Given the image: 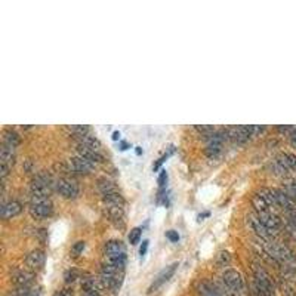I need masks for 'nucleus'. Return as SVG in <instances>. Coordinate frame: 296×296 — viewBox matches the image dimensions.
I'll list each match as a JSON object with an SVG mask.
<instances>
[{
    "label": "nucleus",
    "instance_id": "nucleus-2",
    "mask_svg": "<svg viewBox=\"0 0 296 296\" xmlns=\"http://www.w3.org/2000/svg\"><path fill=\"white\" fill-rule=\"evenodd\" d=\"M30 213L34 219H46L54 213V204L49 197L30 196Z\"/></svg>",
    "mask_w": 296,
    "mask_h": 296
},
{
    "label": "nucleus",
    "instance_id": "nucleus-3",
    "mask_svg": "<svg viewBox=\"0 0 296 296\" xmlns=\"http://www.w3.org/2000/svg\"><path fill=\"white\" fill-rule=\"evenodd\" d=\"M101 280L107 289H110L111 292H117L123 283V271H119L104 262L101 266Z\"/></svg>",
    "mask_w": 296,
    "mask_h": 296
},
{
    "label": "nucleus",
    "instance_id": "nucleus-19",
    "mask_svg": "<svg viewBox=\"0 0 296 296\" xmlns=\"http://www.w3.org/2000/svg\"><path fill=\"white\" fill-rule=\"evenodd\" d=\"M107 215L110 218V221L116 222L119 225H123V219H125V212H123V206H107Z\"/></svg>",
    "mask_w": 296,
    "mask_h": 296
},
{
    "label": "nucleus",
    "instance_id": "nucleus-36",
    "mask_svg": "<svg viewBox=\"0 0 296 296\" xmlns=\"http://www.w3.org/2000/svg\"><path fill=\"white\" fill-rule=\"evenodd\" d=\"M113 139H116V141L120 139V133H119V132H114V133H113Z\"/></svg>",
    "mask_w": 296,
    "mask_h": 296
},
{
    "label": "nucleus",
    "instance_id": "nucleus-9",
    "mask_svg": "<svg viewBox=\"0 0 296 296\" xmlns=\"http://www.w3.org/2000/svg\"><path fill=\"white\" fill-rule=\"evenodd\" d=\"M247 225L250 227V230L259 237V238H262V240H269L271 237H272V234L263 227V224L258 219V216H256V213H250L249 216H247Z\"/></svg>",
    "mask_w": 296,
    "mask_h": 296
},
{
    "label": "nucleus",
    "instance_id": "nucleus-22",
    "mask_svg": "<svg viewBox=\"0 0 296 296\" xmlns=\"http://www.w3.org/2000/svg\"><path fill=\"white\" fill-rule=\"evenodd\" d=\"M98 188H99V191H101L102 196L110 194V193H113V191H117V187L114 185V182H111V181L107 179V178L98 179Z\"/></svg>",
    "mask_w": 296,
    "mask_h": 296
},
{
    "label": "nucleus",
    "instance_id": "nucleus-8",
    "mask_svg": "<svg viewBox=\"0 0 296 296\" xmlns=\"http://www.w3.org/2000/svg\"><path fill=\"white\" fill-rule=\"evenodd\" d=\"M176 268H178V262H175V263H172V265H169V266H166L164 269H162L159 274H157V277L154 278V281L151 283V286L148 287V293H153V292H156V290H159L163 284H166L172 277H173V274H175V271H176Z\"/></svg>",
    "mask_w": 296,
    "mask_h": 296
},
{
    "label": "nucleus",
    "instance_id": "nucleus-14",
    "mask_svg": "<svg viewBox=\"0 0 296 296\" xmlns=\"http://www.w3.org/2000/svg\"><path fill=\"white\" fill-rule=\"evenodd\" d=\"M76 151H77V156H82V157L88 159V160L92 162L94 164H95V163L104 162V156L99 153V150H94V148H89V147H86V145L77 144Z\"/></svg>",
    "mask_w": 296,
    "mask_h": 296
},
{
    "label": "nucleus",
    "instance_id": "nucleus-13",
    "mask_svg": "<svg viewBox=\"0 0 296 296\" xmlns=\"http://www.w3.org/2000/svg\"><path fill=\"white\" fill-rule=\"evenodd\" d=\"M11 280L15 284V287H32L33 274L26 269H15L11 275Z\"/></svg>",
    "mask_w": 296,
    "mask_h": 296
},
{
    "label": "nucleus",
    "instance_id": "nucleus-16",
    "mask_svg": "<svg viewBox=\"0 0 296 296\" xmlns=\"http://www.w3.org/2000/svg\"><path fill=\"white\" fill-rule=\"evenodd\" d=\"M23 210V206L20 201L17 200H9L6 203L2 204V218L3 219H11V218H15L17 215H20Z\"/></svg>",
    "mask_w": 296,
    "mask_h": 296
},
{
    "label": "nucleus",
    "instance_id": "nucleus-23",
    "mask_svg": "<svg viewBox=\"0 0 296 296\" xmlns=\"http://www.w3.org/2000/svg\"><path fill=\"white\" fill-rule=\"evenodd\" d=\"M21 142V139H20V135L17 133V132H14V131H6L5 133H3V142L2 144H5V145H11V147H18V144Z\"/></svg>",
    "mask_w": 296,
    "mask_h": 296
},
{
    "label": "nucleus",
    "instance_id": "nucleus-15",
    "mask_svg": "<svg viewBox=\"0 0 296 296\" xmlns=\"http://www.w3.org/2000/svg\"><path fill=\"white\" fill-rule=\"evenodd\" d=\"M104 252H105V258L122 256V255H126V247L120 240H108L104 246Z\"/></svg>",
    "mask_w": 296,
    "mask_h": 296
},
{
    "label": "nucleus",
    "instance_id": "nucleus-5",
    "mask_svg": "<svg viewBox=\"0 0 296 296\" xmlns=\"http://www.w3.org/2000/svg\"><path fill=\"white\" fill-rule=\"evenodd\" d=\"M221 280H222L230 289H232L235 293H238L240 296H241V295L244 293V290H246L244 278H243V275H241L238 271H235V269H227V271H224Z\"/></svg>",
    "mask_w": 296,
    "mask_h": 296
},
{
    "label": "nucleus",
    "instance_id": "nucleus-1",
    "mask_svg": "<svg viewBox=\"0 0 296 296\" xmlns=\"http://www.w3.org/2000/svg\"><path fill=\"white\" fill-rule=\"evenodd\" d=\"M252 295L253 296H275V287L269 274L258 265L253 268Z\"/></svg>",
    "mask_w": 296,
    "mask_h": 296
},
{
    "label": "nucleus",
    "instance_id": "nucleus-28",
    "mask_svg": "<svg viewBox=\"0 0 296 296\" xmlns=\"http://www.w3.org/2000/svg\"><path fill=\"white\" fill-rule=\"evenodd\" d=\"M64 278H66V283H73V281H76L79 278V272L76 269H68L66 272Z\"/></svg>",
    "mask_w": 296,
    "mask_h": 296
},
{
    "label": "nucleus",
    "instance_id": "nucleus-24",
    "mask_svg": "<svg viewBox=\"0 0 296 296\" xmlns=\"http://www.w3.org/2000/svg\"><path fill=\"white\" fill-rule=\"evenodd\" d=\"M216 284V289H218V292L221 293V296H240L238 293H235L232 289H230L222 280L221 281H218V283H215Z\"/></svg>",
    "mask_w": 296,
    "mask_h": 296
},
{
    "label": "nucleus",
    "instance_id": "nucleus-10",
    "mask_svg": "<svg viewBox=\"0 0 296 296\" xmlns=\"http://www.w3.org/2000/svg\"><path fill=\"white\" fill-rule=\"evenodd\" d=\"M82 296H101L99 284L92 275H85L82 278Z\"/></svg>",
    "mask_w": 296,
    "mask_h": 296
},
{
    "label": "nucleus",
    "instance_id": "nucleus-18",
    "mask_svg": "<svg viewBox=\"0 0 296 296\" xmlns=\"http://www.w3.org/2000/svg\"><path fill=\"white\" fill-rule=\"evenodd\" d=\"M198 295L200 296H221V293L216 289L215 281H209V280L201 281L198 284Z\"/></svg>",
    "mask_w": 296,
    "mask_h": 296
},
{
    "label": "nucleus",
    "instance_id": "nucleus-30",
    "mask_svg": "<svg viewBox=\"0 0 296 296\" xmlns=\"http://www.w3.org/2000/svg\"><path fill=\"white\" fill-rule=\"evenodd\" d=\"M196 129H197L198 132L204 133V136H207V135H210V133L216 132L213 126H196Z\"/></svg>",
    "mask_w": 296,
    "mask_h": 296
},
{
    "label": "nucleus",
    "instance_id": "nucleus-20",
    "mask_svg": "<svg viewBox=\"0 0 296 296\" xmlns=\"http://www.w3.org/2000/svg\"><path fill=\"white\" fill-rule=\"evenodd\" d=\"M76 138V141H77V144H82V145H86V147H89V148H94V150H99L101 148V142L95 138V136H92V135H83V136H74Z\"/></svg>",
    "mask_w": 296,
    "mask_h": 296
},
{
    "label": "nucleus",
    "instance_id": "nucleus-35",
    "mask_svg": "<svg viewBox=\"0 0 296 296\" xmlns=\"http://www.w3.org/2000/svg\"><path fill=\"white\" fill-rule=\"evenodd\" d=\"M57 296H73L68 290H64V292H61V293H58Z\"/></svg>",
    "mask_w": 296,
    "mask_h": 296
},
{
    "label": "nucleus",
    "instance_id": "nucleus-6",
    "mask_svg": "<svg viewBox=\"0 0 296 296\" xmlns=\"http://www.w3.org/2000/svg\"><path fill=\"white\" fill-rule=\"evenodd\" d=\"M57 191L64 197V198H77L79 196V185L71 181L70 178H60L55 184Z\"/></svg>",
    "mask_w": 296,
    "mask_h": 296
},
{
    "label": "nucleus",
    "instance_id": "nucleus-32",
    "mask_svg": "<svg viewBox=\"0 0 296 296\" xmlns=\"http://www.w3.org/2000/svg\"><path fill=\"white\" fill-rule=\"evenodd\" d=\"M287 193H289L293 198H296V182H290V184L287 185Z\"/></svg>",
    "mask_w": 296,
    "mask_h": 296
},
{
    "label": "nucleus",
    "instance_id": "nucleus-26",
    "mask_svg": "<svg viewBox=\"0 0 296 296\" xmlns=\"http://www.w3.org/2000/svg\"><path fill=\"white\" fill-rule=\"evenodd\" d=\"M141 234H142V230H141L139 227H135V228H132V230H131V232H129V235H128V238H129V243H131V244H138V243H139V240H141Z\"/></svg>",
    "mask_w": 296,
    "mask_h": 296
},
{
    "label": "nucleus",
    "instance_id": "nucleus-17",
    "mask_svg": "<svg viewBox=\"0 0 296 296\" xmlns=\"http://www.w3.org/2000/svg\"><path fill=\"white\" fill-rule=\"evenodd\" d=\"M277 163L281 164L286 170H296V156L292 153H281L277 157Z\"/></svg>",
    "mask_w": 296,
    "mask_h": 296
},
{
    "label": "nucleus",
    "instance_id": "nucleus-31",
    "mask_svg": "<svg viewBox=\"0 0 296 296\" xmlns=\"http://www.w3.org/2000/svg\"><path fill=\"white\" fill-rule=\"evenodd\" d=\"M166 237H167L170 241H173V243H176V241L179 240V234H178V231H175V230H169V231L166 232Z\"/></svg>",
    "mask_w": 296,
    "mask_h": 296
},
{
    "label": "nucleus",
    "instance_id": "nucleus-12",
    "mask_svg": "<svg viewBox=\"0 0 296 296\" xmlns=\"http://www.w3.org/2000/svg\"><path fill=\"white\" fill-rule=\"evenodd\" d=\"M45 261H46V255L43 250L40 249H36V250H32L27 258H26V263L30 269H40L43 265H45Z\"/></svg>",
    "mask_w": 296,
    "mask_h": 296
},
{
    "label": "nucleus",
    "instance_id": "nucleus-11",
    "mask_svg": "<svg viewBox=\"0 0 296 296\" xmlns=\"http://www.w3.org/2000/svg\"><path fill=\"white\" fill-rule=\"evenodd\" d=\"M70 164H71V167H73L77 173H82V175L91 173V172L94 170V167H95V164H94L92 162H89L88 159H85V157H82V156H74V157H71Z\"/></svg>",
    "mask_w": 296,
    "mask_h": 296
},
{
    "label": "nucleus",
    "instance_id": "nucleus-34",
    "mask_svg": "<svg viewBox=\"0 0 296 296\" xmlns=\"http://www.w3.org/2000/svg\"><path fill=\"white\" fill-rule=\"evenodd\" d=\"M147 249H148V240H144V241H142V246L139 247V255L144 256V255L147 253Z\"/></svg>",
    "mask_w": 296,
    "mask_h": 296
},
{
    "label": "nucleus",
    "instance_id": "nucleus-33",
    "mask_svg": "<svg viewBox=\"0 0 296 296\" xmlns=\"http://www.w3.org/2000/svg\"><path fill=\"white\" fill-rule=\"evenodd\" d=\"M166 181H167V173H166V170H162V173H160V176H159V184H160V187H163V185L166 184Z\"/></svg>",
    "mask_w": 296,
    "mask_h": 296
},
{
    "label": "nucleus",
    "instance_id": "nucleus-25",
    "mask_svg": "<svg viewBox=\"0 0 296 296\" xmlns=\"http://www.w3.org/2000/svg\"><path fill=\"white\" fill-rule=\"evenodd\" d=\"M74 136H83V135H88L91 132V128L89 126H85V125H74V126H70L68 128Z\"/></svg>",
    "mask_w": 296,
    "mask_h": 296
},
{
    "label": "nucleus",
    "instance_id": "nucleus-29",
    "mask_svg": "<svg viewBox=\"0 0 296 296\" xmlns=\"http://www.w3.org/2000/svg\"><path fill=\"white\" fill-rule=\"evenodd\" d=\"M85 247H86V243H85V241H77V243H74V246H73V249H71V253H73L74 256H77V255H80V253L85 250Z\"/></svg>",
    "mask_w": 296,
    "mask_h": 296
},
{
    "label": "nucleus",
    "instance_id": "nucleus-21",
    "mask_svg": "<svg viewBox=\"0 0 296 296\" xmlns=\"http://www.w3.org/2000/svg\"><path fill=\"white\" fill-rule=\"evenodd\" d=\"M252 204H253V207H255V210H256V213H259V212H266V210H271V207H269V204L266 203V200L258 193V194H255L253 196V198H252Z\"/></svg>",
    "mask_w": 296,
    "mask_h": 296
},
{
    "label": "nucleus",
    "instance_id": "nucleus-27",
    "mask_svg": "<svg viewBox=\"0 0 296 296\" xmlns=\"http://www.w3.org/2000/svg\"><path fill=\"white\" fill-rule=\"evenodd\" d=\"M230 261H231V256H230L228 252H219L218 256H216V265L221 266V268L227 266L230 263Z\"/></svg>",
    "mask_w": 296,
    "mask_h": 296
},
{
    "label": "nucleus",
    "instance_id": "nucleus-37",
    "mask_svg": "<svg viewBox=\"0 0 296 296\" xmlns=\"http://www.w3.org/2000/svg\"><path fill=\"white\" fill-rule=\"evenodd\" d=\"M120 147H122L120 150H126V148H128V144H126V142H122V144H120Z\"/></svg>",
    "mask_w": 296,
    "mask_h": 296
},
{
    "label": "nucleus",
    "instance_id": "nucleus-7",
    "mask_svg": "<svg viewBox=\"0 0 296 296\" xmlns=\"http://www.w3.org/2000/svg\"><path fill=\"white\" fill-rule=\"evenodd\" d=\"M256 216H258V219L263 224V227L274 235V234H277L278 231H280V228L283 227V222H281V219L275 215V213H272L271 210H266V212H259V213H256Z\"/></svg>",
    "mask_w": 296,
    "mask_h": 296
},
{
    "label": "nucleus",
    "instance_id": "nucleus-4",
    "mask_svg": "<svg viewBox=\"0 0 296 296\" xmlns=\"http://www.w3.org/2000/svg\"><path fill=\"white\" fill-rule=\"evenodd\" d=\"M51 185L52 179L46 173H39L33 178L30 185V196L36 197H49L51 194Z\"/></svg>",
    "mask_w": 296,
    "mask_h": 296
}]
</instances>
